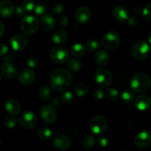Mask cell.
I'll return each mask as SVG.
<instances>
[{
	"instance_id": "cell-1",
	"label": "cell",
	"mask_w": 151,
	"mask_h": 151,
	"mask_svg": "<svg viewBox=\"0 0 151 151\" xmlns=\"http://www.w3.org/2000/svg\"><path fill=\"white\" fill-rule=\"evenodd\" d=\"M72 82V74L65 69H56L50 75V84L55 91H64L70 86Z\"/></svg>"
},
{
	"instance_id": "cell-2",
	"label": "cell",
	"mask_w": 151,
	"mask_h": 151,
	"mask_svg": "<svg viewBox=\"0 0 151 151\" xmlns=\"http://www.w3.org/2000/svg\"><path fill=\"white\" fill-rule=\"evenodd\" d=\"M131 89L134 92L140 94L147 91L151 85L150 77L145 73H137L131 78L130 82Z\"/></svg>"
},
{
	"instance_id": "cell-3",
	"label": "cell",
	"mask_w": 151,
	"mask_h": 151,
	"mask_svg": "<svg viewBox=\"0 0 151 151\" xmlns=\"http://www.w3.org/2000/svg\"><path fill=\"white\" fill-rule=\"evenodd\" d=\"M101 44L105 49L109 51H113L119 47L120 44V37L116 31H109L103 37Z\"/></svg>"
},
{
	"instance_id": "cell-4",
	"label": "cell",
	"mask_w": 151,
	"mask_h": 151,
	"mask_svg": "<svg viewBox=\"0 0 151 151\" xmlns=\"http://www.w3.org/2000/svg\"><path fill=\"white\" fill-rule=\"evenodd\" d=\"M21 30L27 35H32L37 32L39 28V22L35 16H26L21 22Z\"/></svg>"
},
{
	"instance_id": "cell-5",
	"label": "cell",
	"mask_w": 151,
	"mask_h": 151,
	"mask_svg": "<svg viewBox=\"0 0 151 151\" xmlns=\"http://www.w3.org/2000/svg\"><path fill=\"white\" fill-rule=\"evenodd\" d=\"M150 47L144 41H138L133 45L132 55L138 60H144L150 54Z\"/></svg>"
},
{
	"instance_id": "cell-6",
	"label": "cell",
	"mask_w": 151,
	"mask_h": 151,
	"mask_svg": "<svg viewBox=\"0 0 151 151\" xmlns=\"http://www.w3.org/2000/svg\"><path fill=\"white\" fill-rule=\"evenodd\" d=\"M19 122L22 127L25 129H33L38 125V119L35 113L30 111H26L21 114Z\"/></svg>"
},
{
	"instance_id": "cell-7",
	"label": "cell",
	"mask_w": 151,
	"mask_h": 151,
	"mask_svg": "<svg viewBox=\"0 0 151 151\" xmlns=\"http://www.w3.org/2000/svg\"><path fill=\"white\" fill-rule=\"evenodd\" d=\"M108 120L105 116L99 115L93 118L89 122V129L93 134H101L107 130Z\"/></svg>"
},
{
	"instance_id": "cell-8",
	"label": "cell",
	"mask_w": 151,
	"mask_h": 151,
	"mask_svg": "<svg viewBox=\"0 0 151 151\" xmlns=\"http://www.w3.org/2000/svg\"><path fill=\"white\" fill-rule=\"evenodd\" d=\"M94 79L100 87L109 86L112 82V74L106 69H97L94 73Z\"/></svg>"
},
{
	"instance_id": "cell-9",
	"label": "cell",
	"mask_w": 151,
	"mask_h": 151,
	"mask_svg": "<svg viewBox=\"0 0 151 151\" xmlns=\"http://www.w3.org/2000/svg\"><path fill=\"white\" fill-rule=\"evenodd\" d=\"M50 59L55 63H63L69 59V52L64 47H56L51 50Z\"/></svg>"
},
{
	"instance_id": "cell-10",
	"label": "cell",
	"mask_w": 151,
	"mask_h": 151,
	"mask_svg": "<svg viewBox=\"0 0 151 151\" xmlns=\"http://www.w3.org/2000/svg\"><path fill=\"white\" fill-rule=\"evenodd\" d=\"M40 116L42 120L47 124H52L58 118L55 109L51 106H44L40 109Z\"/></svg>"
},
{
	"instance_id": "cell-11",
	"label": "cell",
	"mask_w": 151,
	"mask_h": 151,
	"mask_svg": "<svg viewBox=\"0 0 151 151\" xmlns=\"http://www.w3.org/2000/svg\"><path fill=\"white\" fill-rule=\"evenodd\" d=\"M151 143V134L150 131H142L137 134L134 138V145L137 147L144 149L148 147Z\"/></svg>"
},
{
	"instance_id": "cell-12",
	"label": "cell",
	"mask_w": 151,
	"mask_h": 151,
	"mask_svg": "<svg viewBox=\"0 0 151 151\" xmlns=\"http://www.w3.org/2000/svg\"><path fill=\"white\" fill-rule=\"evenodd\" d=\"M28 38L22 34H16L10 38V45L15 51H22L28 45Z\"/></svg>"
},
{
	"instance_id": "cell-13",
	"label": "cell",
	"mask_w": 151,
	"mask_h": 151,
	"mask_svg": "<svg viewBox=\"0 0 151 151\" xmlns=\"http://www.w3.org/2000/svg\"><path fill=\"white\" fill-rule=\"evenodd\" d=\"M35 72L31 69H24L18 75V81L21 84L28 86L32 84L35 80Z\"/></svg>"
},
{
	"instance_id": "cell-14",
	"label": "cell",
	"mask_w": 151,
	"mask_h": 151,
	"mask_svg": "<svg viewBox=\"0 0 151 151\" xmlns=\"http://www.w3.org/2000/svg\"><path fill=\"white\" fill-rule=\"evenodd\" d=\"M55 147L59 150H68L72 145V141L70 138L64 134H58L53 140Z\"/></svg>"
},
{
	"instance_id": "cell-15",
	"label": "cell",
	"mask_w": 151,
	"mask_h": 151,
	"mask_svg": "<svg viewBox=\"0 0 151 151\" xmlns=\"http://www.w3.org/2000/svg\"><path fill=\"white\" fill-rule=\"evenodd\" d=\"M91 10L88 7H86V6L80 7L75 13V18L76 21L81 24L87 23L91 19Z\"/></svg>"
},
{
	"instance_id": "cell-16",
	"label": "cell",
	"mask_w": 151,
	"mask_h": 151,
	"mask_svg": "<svg viewBox=\"0 0 151 151\" xmlns=\"http://www.w3.org/2000/svg\"><path fill=\"white\" fill-rule=\"evenodd\" d=\"M134 105L138 110L147 111L151 108V99L147 95H139L134 99Z\"/></svg>"
},
{
	"instance_id": "cell-17",
	"label": "cell",
	"mask_w": 151,
	"mask_h": 151,
	"mask_svg": "<svg viewBox=\"0 0 151 151\" xmlns=\"http://www.w3.org/2000/svg\"><path fill=\"white\" fill-rule=\"evenodd\" d=\"M1 75L6 78L12 79L17 75V68L11 62L6 61L1 67Z\"/></svg>"
},
{
	"instance_id": "cell-18",
	"label": "cell",
	"mask_w": 151,
	"mask_h": 151,
	"mask_svg": "<svg viewBox=\"0 0 151 151\" xmlns=\"http://www.w3.org/2000/svg\"><path fill=\"white\" fill-rule=\"evenodd\" d=\"M15 11L13 3L9 0H3L0 4V12L3 18H10Z\"/></svg>"
},
{
	"instance_id": "cell-19",
	"label": "cell",
	"mask_w": 151,
	"mask_h": 151,
	"mask_svg": "<svg viewBox=\"0 0 151 151\" xmlns=\"http://www.w3.org/2000/svg\"><path fill=\"white\" fill-rule=\"evenodd\" d=\"M113 16L119 22H125L129 19L128 10L122 6H116L113 10Z\"/></svg>"
},
{
	"instance_id": "cell-20",
	"label": "cell",
	"mask_w": 151,
	"mask_h": 151,
	"mask_svg": "<svg viewBox=\"0 0 151 151\" xmlns=\"http://www.w3.org/2000/svg\"><path fill=\"white\" fill-rule=\"evenodd\" d=\"M40 24L44 30L50 31L55 27V20L51 14H44L41 18Z\"/></svg>"
},
{
	"instance_id": "cell-21",
	"label": "cell",
	"mask_w": 151,
	"mask_h": 151,
	"mask_svg": "<svg viewBox=\"0 0 151 151\" xmlns=\"http://www.w3.org/2000/svg\"><path fill=\"white\" fill-rule=\"evenodd\" d=\"M5 110L9 114L14 115L18 114L21 111V105L18 100L15 99H10L7 100V103H5Z\"/></svg>"
},
{
	"instance_id": "cell-22",
	"label": "cell",
	"mask_w": 151,
	"mask_h": 151,
	"mask_svg": "<svg viewBox=\"0 0 151 151\" xmlns=\"http://www.w3.org/2000/svg\"><path fill=\"white\" fill-rule=\"evenodd\" d=\"M94 60L96 63L100 66H106L109 61V53L104 50H98L96 52L94 55Z\"/></svg>"
},
{
	"instance_id": "cell-23",
	"label": "cell",
	"mask_w": 151,
	"mask_h": 151,
	"mask_svg": "<svg viewBox=\"0 0 151 151\" xmlns=\"http://www.w3.org/2000/svg\"><path fill=\"white\" fill-rule=\"evenodd\" d=\"M52 41L56 44H62L68 39V33L65 30L59 29L54 32L52 35Z\"/></svg>"
},
{
	"instance_id": "cell-24",
	"label": "cell",
	"mask_w": 151,
	"mask_h": 151,
	"mask_svg": "<svg viewBox=\"0 0 151 151\" xmlns=\"http://www.w3.org/2000/svg\"><path fill=\"white\" fill-rule=\"evenodd\" d=\"M71 54L75 58H81L85 54L86 48L83 44H80V43H77V44H73L71 47Z\"/></svg>"
},
{
	"instance_id": "cell-25",
	"label": "cell",
	"mask_w": 151,
	"mask_h": 151,
	"mask_svg": "<svg viewBox=\"0 0 151 151\" xmlns=\"http://www.w3.org/2000/svg\"><path fill=\"white\" fill-rule=\"evenodd\" d=\"M38 137L42 141H48L52 137V132L49 128L42 127L38 131Z\"/></svg>"
},
{
	"instance_id": "cell-26",
	"label": "cell",
	"mask_w": 151,
	"mask_h": 151,
	"mask_svg": "<svg viewBox=\"0 0 151 151\" xmlns=\"http://www.w3.org/2000/svg\"><path fill=\"white\" fill-rule=\"evenodd\" d=\"M38 96H39V98L41 100L47 101L51 97V91H50V88L45 85L41 86L40 88L39 91H38Z\"/></svg>"
},
{
	"instance_id": "cell-27",
	"label": "cell",
	"mask_w": 151,
	"mask_h": 151,
	"mask_svg": "<svg viewBox=\"0 0 151 151\" xmlns=\"http://www.w3.org/2000/svg\"><path fill=\"white\" fill-rule=\"evenodd\" d=\"M88 86L84 83H79L75 86V93L78 97H83L88 92Z\"/></svg>"
},
{
	"instance_id": "cell-28",
	"label": "cell",
	"mask_w": 151,
	"mask_h": 151,
	"mask_svg": "<svg viewBox=\"0 0 151 151\" xmlns=\"http://www.w3.org/2000/svg\"><path fill=\"white\" fill-rule=\"evenodd\" d=\"M95 144V139L92 136H86L83 139L81 142V145L84 148L90 149L94 147Z\"/></svg>"
},
{
	"instance_id": "cell-29",
	"label": "cell",
	"mask_w": 151,
	"mask_h": 151,
	"mask_svg": "<svg viewBox=\"0 0 151 151\" xmlns=\"http://www.w3.org/2000/svg\"><path fill=\"white\" fill-rule=\"evenodd\" d=\"M68 66H69V68L73 72H79V71L81 70L82 69V63L78 59H71V60H69V63H68Z\"/></svg>"
},
{
	"instance_id": "cell-30",
	"label": "cell",
	"mask_w": 151,
	"mask_h": 151,
	"mask_svg": "<svg viewBox=\"0 0 151 151\" xmlns=\"http://www.w3.org/2000/svg\"><path fill=\"white\" fill-rule=\"evenodd\" d=\"M106 97L111 101H116L119 98V92L116 88H109L106 91Z\"/></svg>"
},
{
	"instance_id": "cell-31",
	"label": "cell",
	"mask_w": 151,
	"mask_h": 151,
	"mask_svg": "<svg viewBox=\"0 0 151 151\" xmlns=\"http://www.w3.org/2000/svg\"><path fill=\"white\" fill-rule=\"evenodd\" d=\"M99 47H100V43L95 39L88 40L86 44V47L91 52L96 51L99 48Z\"/></svg>"
},
{
	"instance_id": "cell-32",
	"label": "cell",
	"mask_w": 151,
	"mask_h": 151,
	"mask_svg": "<svg viewBox=\"0 0 151 151\" xmlns=\"http://www.w3.org/2000/svg\"><path fill=\"white\" fill-rule=\"evenodd\" d=\"M121 98H122V101L125 102L126 103H129L134 100V93L132 92L130 90H124L122 92V94H121Z\"/></svg>"
},
{
	"instance_id": "cell-33",
	"label": "cell",
	"mask_w": 151,
	"mask_h": 151,
	"mask_svg": "<svg viewBox=\"0 0 151 151\" xmlns=\"http://www.w3.org/2000/svg\"><path fill=\"white\" fill-rule=\"evenodd\" d=\"M17 124V119L12 116H9L6 117L4 120V125L8 129H12V128H15V126Z\"/></svg>"
},
{
	"instance_id": "cell-34",
	"label": "cell",
	"mask_w": 151,
	"mask_h": 151,
	"mask_svg": "<svg viewBox=\"0 0 151 151\" xmlns=\"http://www.w3.org/2000/svg\"><path fill=\"white\" fill-rule=\"evenodd\" d=\"M22 7L26 13H29L35 9V4L32 0H24L22 3Z\"/></svg>"
},
{
	"instance_id": "cell-35",
	"label": "cell",
	"mask_w": 151,
	"mask_h": 151,
	"mask_svg": "<svg viewBox=\"0 0 151 151\" xmlns=\"http://www.w3.org/2000/svg\"><path fill=\"white\" fill-rule=\"evenodd\" d=\"M60 98L64 103H69L73 100V94H72V92L69 91H63V92L60 93Z\"/></svg>"
},
{
	"instance_id": "cell-36",
	"label": "cell",
	"mask_w": 151,
	"mask_h": 151,
	"mask_svg": "<svg viewBox=\"0 0 151 151\" xmlns=\"http://www.w3.org/2000/svg\"><path fill=\"white\" fill-rule=\"evenodd\" d=\"M58 24L63 28L67 27L69 24V19L66 15H60L58 17Z\"/></svg>"
},
{
	"instance_id": "cell-37",
	"label": "cell",
	"mask_w": 151,
	"mask_h": 151,
	"mask_svg": "<svg viewBox=\"0 0 151 151\" xmlns=\"http://www.w3.org/2000/svg\"><path fill=\"white\" fill-rule=\"evenodd\" d=\"M142 16L147 21H151V3L147 4L142 11Z\"/></svg>"
},
{
	"instance_id": "cell-38",
	"label": "cell",
	"mask_w": 151,
	"mask_h": 151,
	"mask_svg": "<svg viewBox=\"0 0 151 151\" xmlns=\"http://www.w3.org/2000/svg\"><path fill=\"white\" fill-rule=\"evenodd\" d=\"M46 10H47V6L44 4H38V5L35 6V9H34V12L37 16L43 15L45 13Z\"/></svg>"
},
{
	"instance_id": "cell-39",
	"label": "cell",
	"mask_w": 151,
	"mask_h": 151,
	"mask_svg": "<svg viewBox=\"0 0 151 151\" xmlns=\"http://www.w3.org/2000/svg\"><path fill=\"white\" fill-rule=\"evenodd\" d=\"M64 9V4L62 2L55 3L54 5L52 6V12L55 13H60Z\"/></svg>"
},
{
	"instance_id": "cell-40",
	"label": "cell",
	"mask_w": 151,
	"mask_h": 151,
	"mask_svg": "<svg viewBox=\"0 0 151 151\" xmlns=\"http://www.w3.org/2000/svg\"><path fill=\"white\" fill-rule=\"evenodd\" d=\"M93 97H94V100H100L104 97V92L100 88H97L93 93Z\"/></svg>"
},
{
	"instance_id": "cell-41",
	"label": "cell",
	"mask_w": 151,
	"mask_h": 151,
	"mask_svg": "<svg viewBox=\"0 0 151 151\" xmlns=\"http://www.w3.org/2000/svg\"><path fill=\"white\" fill-rule=\"evenodd\" d=\"M128 24L131 25V27H137L139 24V19L137 17H136V16H131V17H130L128 19Z\"/></svg>"
},
{
	"instance_id": "cell-42",
	"label": "cell",
	"mask_w": 151,
	"mask_h": 151,
	"mask_svg": "<svg viewBox=\"0 0 151 151\" xmlns=\"http://www.w3.org/2000/svg\"><path fill=\"white\" fill-rule=\"evenodd\" d=\"M27 66H29L31 69H33V68L36 67L37 66V60L35 57H29L27 60Z\"/></svg>"
},
{
	"instance_id": "cell-43",
	"label": "cell",
	"mask_w": 151,
	"mask_h": 151,
	"mask_svg": "<svg viewBox=\"0 0 151 151\" xmlns=\"http://www.w3.org/2000/svg\"><path fill=\"white\" fill-rule=\"evenodd\" d=\"M25 13H26V12L24 11V10L23 7H22V5L19 6V7H17L15 9V15H16V17L18 18V19L23 17Z\"/></svg>"
},
{
	"instance_id": "cell-44",
	"label": "cell",
	"mask_w": 151,
	"mask_h": 151,
	"mask_svg": "<svg viewBox=\"0 0 151 151\" xmlns=\"http://www.w3.org/2000/svg\"><path fill=\"white\" fill-rule=\"evenodd\" d=\"M97 144L100 147H106L109 144L108 139L106 137H100L97 140Z\"/></svg>"
},
{
	"instance_id": "cell-45",
	"label": "cell",
	"mask_w": 151,
	"mask_h": 151,
	"mask_svg": "<svg viewBox=\"0 0 151 151\" xmlns=\"http://www.w3.org/2000/svg\"><path fill=\"white\" fill-rule=\"evenodd\" d=\"M8 52V47H7V45L4 44H1V51H0V53H1V57L5 55Z\"/></svg>"
},
{
	"instance_id": "cell-46",
	"label": "cell",
	"mask_w": 151,
	"mask_h": 151,
	"mask_svg": "<svg viewBox=\"0 0 151 151\" xmlns=\"http://www.w3.org/2000/svg\"><path fill=\"white\" fill-rule=\"evenodd\" d=\"M4 29H5V28H4V24H3L2 22H0V36H2L3 34H4Z\"/></svg>"
},
{
	"instance_id": "cell-47",
	"label": "cell",
	"mask_w": 151,
	"mask_h": 151,
	"mask_svg": "<svg viewBox=\"0 0 151 151\" xmlns=\"http://www.w3.org/2000/svg\"><path fill=\"white\" fill-rule=\"evenodd\" d=\"M134 11H135L137 13H142L143 9L141 6L137 5L135 7H134Z\"/></svg>"
},
{
	"instance_id": "cell-48",
	"label": "cell",
	"mask_w": 151,
	"mask_h": 151,
	"mask_svg": "<svg viewBox=\"0 0 151 151\" xmlns=\"http://www.w3.org/2000/svg\"><path fill=\"white\" fill-rule=\"evenodd\" d=\"M52 103L53 104L56 106H59V105H60V103H59V101H58V100L56 98L54 99V100L52 101Z\"/></svg>"
},
{
	"instance_id": "cell-49",
	"label": "cell",
	"mask_w": 151,
	"mask_h": 151,
	"mask_svg": "<svg viewBox=\"0 0 151 151\" xmlns=\"http://www.w3.org/2000/svg\"><path fill=\"white\" fill-rule=\"evenodd\" d=\"M148 41H149V43L151 44V32L150 33V35H149L148 36Z\"/></svg>"
}]
</instances>
